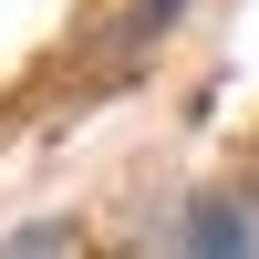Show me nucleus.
Segmentation results:
<instances>
[{
  "mask_svg": "<svg viewBox=\"0 0 259 259\" xmlns=\"http://www.w3.org/2000/svg\"><path fill=\"white\" fill-rule=\"evenodd\" d=\"M145 259H259V177H218L156 228Z\"/></svg>",
  "mask_w": 259,
  "mask_h": 259,
  "instance_id": "f257e3e1",
  "label": "nucleus"
},
{
  "mask_svg": "<svg viewBox=\"0 0 259 259\" xmlns=\"http://www.w3.org/2000/svg\"><path fill=\"white\" fill-rule=\"evenodd\" d=\"M0 259H73V239H62L52 218H31V228H11V249Z\"/></svg>",
  "mask_w": 259,
  "mask_h": 259,
  "instance_id": "f03ea898",
  "label": "nucleus"
}]
</instances>
